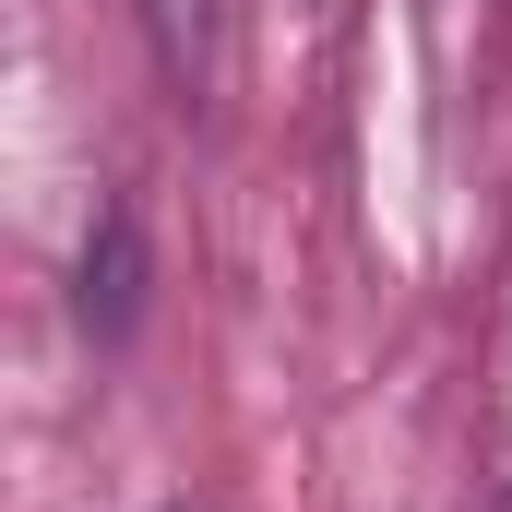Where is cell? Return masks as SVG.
Wrapping results in <instances>:
<instances>
[{
  "instance_id": "1",
  "label": "cell",
  "mask_w": 512,
  "mask_h": 512,
  "mask_svg": "<svg viewBox=\"0 0 512 512\" xmlns=\"http://www.w3.org/2000/svg\"><path fill=\"white\" fill-rule=\"evenodd\" d=\"M143 24H155L167 72H203L215 60V0H143Z\"/></svg>"
}]
</instances>
